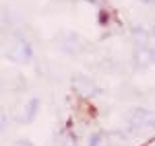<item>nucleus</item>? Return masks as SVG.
<instances>
[{
  "label": "nucleus",
  "mask_w": 155,
  "mask_h": 146,
  "mask_svg": "<svg viewBox=\"0 0 155 146\" xmlns=\"http://www.w3.org/2000/svg\"><path fill=\"white\" fill-rule=\"evenodd\" d=\"M151 37V29H145L143 25H132L130 27V39L134 45H147Z\"/></svg>",
  "instance_id": "obj_6"
},
{
  "label": "nucleus",
  "mask_w": 155,
  "mask_h": 146,
  "mask_svg": "<svg viewBox=\"0 0 155 146\" xmlns=\"http://www.w3.org/2000/svg\"><path fill=\"white\" fill-rule=\"evenodd\" d=\"M83 2H87V4H99L101 0H83Z\"/></svg>",
  "instance_id": "obj_11"
},
{
  "label": "nucleus",
  "mask_w": 155,
  "mask_h": 146,
  "mask_svg": "<svg viewBox=\"0 0 155 146\" xmlns=\"http://www.w3.org/2000/svg\"><path fill=\"white\" fill-rule=\"evenodd\" d=\"M101 142H104V134H101V132H95V134H91V138H89L87 146H99Z\"/></svg>",
  "instance_id": "obj_9"
},
{
  "label": "nucleus",
  "mask_w": 155,
  "mask_h": 146,
  "mask_svg": "<svg viewBox=\"0 0 155 146\" xmlns=\"http://www.w3.org/2000/svg\"><path fill=\"white\" fill-rule=\"evenodd\" d=\"M141 4H145V6H155V0H139Z\"/></svg>",
  "instance_id": "obj_10"
},
{
  "label": "nucleus",
  "mask_w": 155,
  "mask_h": 146,
  "mask_svg": "<svg viewBox=\"0 0 155 146\" xmlns=\"http://www.w3.org/2000/svg\"><path fill=\"white\" fill-rule=\"evenodd\" d=\"M37 111H39V99H35V97L29 99L25 103V109H23V122L31 123L37 117Z\"/></svg>",
  "instance_id": "obj_7"
},
{
  "label": "nucleus",
  "mask_w": 155,
  "mask_h": 146,
  "mask_svg": "<svg viewBox=\"0 0 155 146\" xmlns=\"http://www.w3.org/2000/svg\"><path fill=\"white\" fill-rule=\"evenodd\" d=\"M149 64H155V48L147 45H134L132 51V66L134 68H147Z\"/></svg>",
  "instance_id": "obj_5"
},
{
  "label": "nucleus",
  "mask_w": 155,
  "mask_h": 146,
  "mask_svg": "<svg viewBox=\"0 0 155 146\" xmlns=\"http://www.w3.org/2000/svg\"><path fill=\"white\" fill-rule=\"evenodd\" d=\"M85 45H87V41L77 31H66L60 37V48H62L64 54H81L85 49Z\"/></svg>",
  "instance_id": "obj_4"
},
{
  "label": "nucleus",
  "mask_w": 155,
  "mask_h": 146,
  "mask_svg": "<svg viewBox=\"0 0 155 146\" xmlns=\"http://www.w3.org/2000/svg\"><path fill=\"white\" fill-rule=\"evenodd\" d=\"M107 140H110L112 144H124V142L128 140V136H126V132H122V130H114V132L107 134Z\"/></svg>",
  "instance_id": "obj_8"
},
{
  "label": "nucleus",
  "mask_w": 155,
  "mask_h": 146,
  "mask_svg": "<svg viewBox=\"0 0 155 146\" xmlns=\"http://www.w3.org/2000/svg\"><path fill=\"white\" fill-rule=\"evenodd\" d=\"M8 58L12 62H17V64H29V62L33 60V48H31V43L27 39H23V37H19L15 41V45L11 48V51H8Z\"/></svg>",
  "instance_id": "obj_3"
},
{
  "label": "nucleus",
  "mask_w": 155,
  "mask_h": 146,
  "mask_svg": "<svg viewBox=\"0 0 155 146\" xmlns=\"http://www.w3.org/2000/svg\"><path fill=\"white\" fill-rule=\"evenodd\" d=\"M151 37H155V23L151 25Z\"/></svg>",
  "instance_id": "obj_12"
},
{
  "label": "nucleus",
  "mask_w": 155,
  "mask_h": 146,
  "mask_svg": "<svg viewBox=\"0 0 155 146\" xmlns=\"http://www.w3.org/2000/svg\"><path fill=\"white\" fill-rule=\"evenodd\" d=\"M126 123H128V132L132 134L155 130V111L147 109V107H132Z\"/></svg>",
  "instance_id": "obj_1"
},
{
  "label": "nucleus",
  "mask_w": 155,
  "mask_h": 146,
  "mask_svg": "<svg viewBox=\"0 0 155 146\" xmlns=\"http://www.w3.org/2000/svg\"><path fill=\"white\" fill-rule=\"evenodd\" d=\"M71 86L77 95H81L85 99H93L97 95H101V89L95 85V80H91L87 74H81V72L71 76Z\"/></svg>",
  "instance_id": "obj_2"
}]
</instances>
